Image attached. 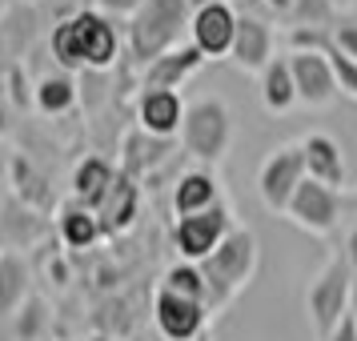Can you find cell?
Returning a JSON list of instances; mask_svg holds the SVG:
<instances>
[{"instance_id":"1","label":"cell","mask_w":357,"mask_h":341,"mask_svg":"<svg viewBox=\"0 0 357 341\" xmlns=\"http://www.w3.org/2000/svg\"><path fill=\"white\" fill-rule=\"evenodd\" d=\"M49 52L61 73H109L121 61V33L100 8H77L52 24Z\"/></svg>"},{"instance_id":"2","label":"cell","mask_w":357,"mask_h":341,"mask_svg":"<svg viewBox=\"0 0 357 341\" xmlns=\"http://www.w3.org/2000/svg\"><path fill=\"white\" fill-rule=\"evenodd\" d=\"M189 17H193L189 0H137L129 8V24H125L129 56H137V65H149L161 52L185 45Z\"/></svg>"},{"instance_id":"3","label":"cell","mask_w":357,"mask_h":341,"mask_svg":"<svg viewBox=\"0 0 357 341\" xmlns=\"http://www.w3.org/2000/svg\"><path fill=\"white\" fill-rule=\"evenodd\" d=\"M233 137H237V121H233V109L229 100L221 97H197L185 105V121H181V149L193 157L197 165H221L233 149Z\"/></svg>"},{"instance_id":"4","label":"cell","mask_w":357,"mask_h":341,"mask_svg":"<svg viewBox=\"0 0 357 341\" xmlns=\"http://www.w3.org/2000/svg\"><path fill=\"white\" fill-rule=\"evenodd\" d=\"M257 261H261L257 233L245 229V225H233L225 233V241L213 249V257L201 261V269L209 277V289H213V309H225L229 301L253 281Z\"/></svg>"},{"instance_id":"5","label":"cell","mask_w":357,"mask_h":341,"mask_svg":"<svg viewBox=\"0 0 357 341\" xmlns=\"http://www.w3.org/2000/svg\"><path fill=\"white\" fill-rule=\"evenodd\" d=\"M349 301H354V269L345 265L341 253H333V257L317 269V277L309 281V289H305V313H309L313 338L321 341L325 333L349 313Z\"/></svg>"},{"instance_id":"6","label":"cell","mask_w":357,"mask_h":341,"mask_svg":"<svg viewBox=\"0 0 357 341\" xmlns=\"http://www.w3.org/2000/svg\"><path fill=\"white\" fill-rule=\"evenodd\" d=\"M305 181V157H301V145L289 141V145H277L265 153V161L257 169V197L261 205L277 217H285V205L289 197L297 193V185Z\"/></svg>"},{"instance_id":"7","label":"cell","mask_w":357,"mask_h":341,"mask_svg":"<svg viewBox=\"0 0 357 341\" xmlns=\"http://www.w3.org/2000/svg\"><path fill=\"white\" fill-rule=\"evenodd\" d=\"M237 225L233 213L225 205H213L205 213H189V217H173V249H177V261H193L201 265L205 257H213V249L225 241V233Z\"/></svg>"},{"instance_id":"8","label":"cell","mask_w":357,"mask_h":341,"mask_svg":"<svg viewBox=\"0 0 357 341\" xmlns=\"http://www.w3.org/2000/svg\"><path fill=\"white\" fill-rule=\"evenodd\" d=\"M237 8L229 0H205L197 4L189 17V45H193L205 61H229L233 36H237Z\"/></svg>"},{"instance_id":"9","label":"cell","mask_w":357,"mask_h":341,"mask_svg":"<svg viewBox=\"0 0 357 341\" xmlns=\"http://www.w3.org/2000/svg\"><path fill=\"white\" fill-rule=\"evenodd\" d=\"M285 221H293L297 229H305L313 237H329L341 221V193L321 185V181L305 177L285 205Z\"/></svg>"},{"instance_id":"10","label":"cell","mask_w":357,"mask_h":341,"mask_svg":"<svg viewBox=\"0 0 357 341\" xmlns=\"http://www.w3.org/2000/svg\"><path fill=\"white\" fill-rule=\"evenodd\" d=\"M213 309L201 301H189L181 293H169L157 285L153 293V325L161 341H205V325H209Z\"/></svg>"},{"instance_id":"11","label":"cell","mask_w":357,"mask_h":341,"mask_svg":"<svg viewBox=\"0 0 357 341\" xmlns=\"http://www.w3.org/2000/svg\"><path fill=\"white\" fill-rule=\"evenodd\" d=\"M289 68H293V84H297V105L305 109H329L341 97L333 68L325 61V52L317 49H289Z\"/></svg>"},{"instance_id":"12","label":"cell","mask_w":357,"mask_h":341,"mask_svg":"<svg viewBox=\"0 0 357 341\" xmlns=\"http://www.w3.org/2000/svg\"><path fill=\"white\" fill-rule=\"evenodd\" d=\"M201 65H205V56H201V52L185 40V45H177V49L161 52L157 61L141 65L137 89H141V93H157V89H165V93H177L189 77H197V73H201Z\"/></svg>"},{"instance_id":"13","label":"cell","mask_w":357,"mask_h":341,"mask_svg":"<svg viewBox=\"0 0 357 341\" xmlns=\"http://www.w3.org/2000/svg\"><path fill=\"white\" fill-rule=\"evenodd\" d=\"M297 145H301V157H305V177L321 181V185H329V189L341 193L345 181H349V165H345V149H341L337 137L325 132V129H313Z\"/></svg>"},{"instance_id":"14","label":"cell","mask_w":357,"mask_h":341,"mask_svg":"<svg viewBox=\"0 0 357 341\" xmlns=\"http://www.w3.org/2000/svg\"><path fill=\"white\" fill-rule=\"evenodd\" d=\"M277 56V33L269 20L253 17V13H241L237 17V36H233V49H229V61L241 68V73H257Z\"/></svg>"},{"instance_id":"15","label":"cell","mask_w":357,"mask_h":341,"mask_svg":"<svg viewBox=\"0 0 357 341\" xmlns=\"http://www.w3.org/2000/svg\"><path fill=\"white\" fill-rule=\"evenodd\" d=\"M213 205H225V189H221V177L197 165V169H185L177 181H173V193H169V209L173 217H189V213H205Z\"/></svg>"},{"instance_id":"16","label":"cell","mask_w":357,"mask_h":341,"mask_svg":"<svg viewBox=\"0 0 357 341\" xmlns=\"http://www.w3.org/2000/svg\"><path fill=\"white\" fill-rule=\"evenodd\" d=\"M181 121H185V97L181 93H137V129H145L149 137L161 141H177Z\"/></svg>"},{"instance_id":"17","label":"cell","mask_w":357,"mask_h":341,"mask_svg":"<svg viewBox=\"0 0 357 341\" xmlns=\"http://www.w3.org/2000/svg\"><path fill=\"white\" fill-rule=\"evenodd\" d=\"M116 181V165L105 157V153H84L81 161L73 165V177H68V193L77 205L97 213V205L105 201V193L113 189Z\"/></svg>"},{"instance_id":"18","label":"cell","mask_w":357,"mask_h":341,"mask_svg":"<svg viewBox=\"0 0 357 341\" xmlns=\"http://www.w3.org/2000/svg\"><path fill=\"white\" fill-rule=\"evenodd\" d=\"M97 217H100L105 237H121L125 229H132V221L141 217V181L125 177L116 169V181H113V189L105 193V201L97 205Z\"/></svg>"},{"instance_id":"19","label":"cell","mask_w":357,"mask_h":341,"mask_svg":"<svg viewBox=\"0 0 357 341\" xmlns=\"http://www.w3.org/2000/svg\"><path fill=\"white\" fill-rule=\"evenodd\" d=\"M173 153V141H161V137H149L145 129H132L129 137H125V149H121V173L132 181H145L157 165L165 161Z\"/></svg>"},{"instance_id":"20","label":"cell","mask_w":357,"mask_h":341,"mask_svg":"<svg viewBox=\"0 0 357 341\" xmlns=\"http://www.w3.org/2000/svg\"><path fill=\"white\" fill-rule=\"evenodd\" d=\"M56 237L65 249H93V245L105 237V229H100V217L93 209H84L77 205L73 197H68L65 205L56 209Z\"/></svg>"},{"instance_id":"21","label":"cell","mask_w":357,"mask_h":341,"mask_svg":"<svg viewBox=\"0 0 357 341\" xmlns=\"http://www.w3.org/2000/svg\"><path fill=\"white\" fill-rule=\"evenodd\" d=\"M257 81H261V105H265V113L285 116L297 109V84H293L289 56H273L269 65L261 68Z\"/></svg>"},{"instance_id":"22","label":"cell","mask_w":357,"mask_h":341,"mask_svg":"<svg viewBox=\"0 0 357 341\" xmlns=\"http://www.w3.org/2000/svg\"><path fill=\"white\" fill-rule=\"evenodd\" d=\"M81 105V89L73 73H49L33 84V109L40 116H68Z\"/></svg>"},{"instance_id":"23","label":"cell","mask_w":357,"mask_h":341,"mask_svg":"<svg viewBox=\"0 0 357 341\" xmlns=\"http://www.w3.org/2000/svg\"><path fill=\"white\" fill-rule=\"evenodd\" d=\"M29 265L17 249L0 253V317H13L24 301H29Z\"/></svg>"},{"instance_id":"24","label":"cell","mask_w":357,"mask_h":341,"mask_svg":"<svg viewBox=\"0 0 357 341\" xmlns=\"http://www.w3.org/2000/svg\"><path fill=\"white\" fill-rule=\"evenodd\" d=\"M161 289L169 293H181V297H189V301H201V305L213 309V289H209V277L201 265L193 261H173L169 269L161 273Z\"/></svg>"},{"instance_id":"25","label":"cell","mask_w":357,"mask_h":341,"mask_svg":"<svg viewBox=\"0 0 357 341\" xmlns=\"http://www.w3.org/2000/svg\"><path fill=\"white\" fill-rule=\"evenodd\" d=\"M8 185H13V193H17L20 205H29L36 213H40V205H49V185L40 177V169L29 157H20V153L8 161Z\"/></svg>"},{"instance_id":"26","label":"cell","mask_w":357,"mask_h":341,"mask_svg":"<svg viewBox=\"0 0 357 341\" xmlns=\"http://www.w3.org/2000/svg\"><path fill=\"white\" fill-rule=\"evenodd\" d=\"M45 325H49V305H45L40 297H29V301L13 313V329H17L20 341H36L45 333Z\"/></svg>"},{"instance_id":"27","label":"cell","mask_w":357,"mask_h":341,"mask_svg":"<svg viewBox=\"0 0 357 341\" xmlns=\"http://www.w3.org/2000/svg\"><path fill=\"white\" fill-rule=\"evenodd\" d=\"M289 17H293V29H321L325 33L337 20V8H333V0H297V8Z\"/></svg>"},{"instance_id":"28","label":"cell","mask_w":357,"mask_h":341,"mask_svg":"<svg viewBox=\"0 0 357 341\" xmlns=\"http://www.w3.org/2000/svg\"><path fill=\"white\" fill-rule=\"evenodd\" d=\"M325 61H329V68H333V81H337V93L341 97L357 100V61H349L345 52L333 49V36H329V45H325Z\"/></svg>"},{"instance_id":"29","label":"cell","mask_w":357,"mask_h":341,"mask_svg":"<svg viewBox=\"0 0 357 341\" xmlns=\"http://www.w3.org/2000/svg\"><path fill=\"white\" fill-rule=\"evenodd\" d=\"M4 89H8V100H13L17 109H33V84L24 81V68H20V65H8Z\"/></svg>"},{"instance_id":"30","label":"cell","mask_w":357,"mask_h":341,"mask_svg":"<svg viewBox=\"0 0 357 341\" xmlns=\"http://www.w3.org/2000/svg\"><path fill=\"white\" fill-rule=\"evenodd\" d=\"M333 49L345 52L349 61H357V20H345V24H333Z\"/></svg>"},{"instance_id":"31","label":"cell","mask_w":357,"mask_h":341,"mask_svg":"<svg viewBox=\"0 0 357 341\" xmlns=\"http://www.w3.org/2000/svg\"><path fill=\"white\" fill-rule=\"evenodd\" d=\"M321 341H357V317H354V313H345V317H341V321L333 325Z\"/></svg>"},{"instance_id":"32","label":"cell","mask_w":357,"mask_h":341,"mask_svg":"<svg viewBox=\"0 0 357 341\" xmlns=\"http://www.w3.org/2000/svg\"><path fill=\"white\" fill-rule=\"evenodd\" d=\"M49 281L52 285H68L73 281V269H68V261L56 253V257H49Z\"/></svg>"},{"instance_id":"33","label":"cell","mask_w":357,"mask_h":341,"mask_svg":"<svg viewBox=\"0 0 357 341\" xmlns=\"http://www.w3.org/2000/svg\"><path fill=\"white\" fill-rule=\"evenodd\" d=\"M337 253L345 257V265H349V269H354V277H357V225L345 233V245H341Z\"/></svg>"},{"instance_id":"34","label":"cell","mask_w":357,"mask_h":341,"mask_svg":"<svg viewBox=\"0 0 357 341\" xmlns=\"http://www.w3.org/2000/svg\"><path fill=\"white\" fill-rule=\"evenodd\" d=\"M265 4H269L273 13H281V17H289L293 8H297V0H265Z\"/></svg>"},{"instance_id":"35","label":"cell","mask_w":357,"mask_h":341,"mask_svg":"<svg viewBox=\"0 0 357 341\" xmlns=\"http://www.w3.org/2000/svg\"><path fill=\"white\" fill-rule=\"evenodd\" d=\"M349 313L357 317V277H354V301H349Z\"/></svg>"},{"instance_id":"36","label":"cell","mask_w":357,"mask_h":341,"mask_svg":"<svg viewBox=\"0 0 357 341\" xmlns=\"http://www.w3.org/2000/svg\"><path fill=\"white\" fill-rule=\"evenodd\" d=\"M0 132H8V121H4V109H0Z\"/></svg>"},{"instance_id":"37","label":"cell","mask_w":357,"mask_h":341,"mask_svg":"<svg viewBox=\"0 0 357 341\" xmlns=\"http://www.w3.org/2000/svg\"><path fill=\"white\" fill-rule=\"evenodd\" d=\"M4 77H8V68H0V93H4Z\"/></svg>"},{"instance_id":"38","label":"cell","mask_w":357,"mask_h":341,"mask_svg":"<svg viewBox=\"0 0 357 341\" xmlns=\"http://www.w3.org/2000/svg\"><path fill=\"white\" fill-rule=\"evenodd\" d=\"M20 4H33V0H20Z\"/></svg>"}]
</instances>
